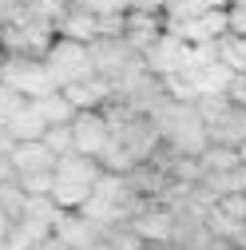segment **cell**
<instances>
[{"label":"cell","mask_w":246,"mask_h":250,"mask_svg":"<svg viewBox=\"0 0 246 250\" xmlns=\"http://www.w3.org/2000/svg\"><path fill=\"white\" fill-rule=\"evenodd\" d=\"M100 179V163L96 159H83V155H60L56 167H52V203L60 210H76L87 195H91V183Z\"/></svg>","instance_id":"obj_1"},{"label":"cell","mask_w":246,"mask_h":250,"mask_svg":"<svg viewBox=\"0 0 246 250\" xmlns=\"http://www.w3.org/2000/svg\"><path fill=\"white\" fill-rule=\"evenodd\" d=\"M56 40V28L48 20L24 16L0 24V56H24V60H44V52Z\"/></svg>","instance_id":"obj_2"},{"label":"cell","mask_w":246,"mask_h":250,"mask_svg":"<svg viewBox=\"0 0 246 250\" xmlns=\"http://www.w3.org/2000/svg\"><path fill=\"white\" fill-rule=\"evenodd\" d=\"M0 83L12 87L20 100H40L48 91H60L44 68V60H24V56H4L0 64Z\"/></svg>","instance_id":"obj_3"},{"label":"cell","mask_w":246,"mask_h":250,"mask_svg":"<svg viewBox=\"0 0 246 250\" xmlns=\"http://www.w3.org/2000/svg\"><path fill=\"white\" fill-rule=\"evenodd\" d=\"M44 68H48V76H52L56 87H68V83L91 76V52H87V44L60 40V36H56L52 48L44 52Z\"/></svg>","instance_id":"obj_4"},{"label":"cell","mask_w":246,"mask_h":250,"mask_svg":"<svg viewBox=\"0 0 246 250\" xmlns=\"http://www.w3.org/2000/svg\"><path fill=\"white\" fill-rule=\"evenodd\" d=\"M68 131H72V155H83V159H100L111 139V127L100 111H76Z\"/></svg>","instance_id":"obj_5"},{"label":"cell","mask_w":246,"mask_h":250,"mask_svg":"<svg viewBox=\"0 0 246 250\" xmlns=\"http://www.w3.org/2000/svg\"><path fill=\"white\" fill-rule=\"evenodd\" d=\"M187 52H191V44H183V40L171 36V32H159L155 40H151V48L143 52V68L155 76V80L175 76V72L187 68Z\"/></svg>","instance_id":"obj_6"},{"label":"cell","mask_w":246,"mask_h":250,"mask_svg":"<svg viewBox=\"0 0 246 250\" xmlns=\"http://www.w3.org/2000/svg\"><path fill=\"white\" fill-rule=\"evenodd\" d=\"M127 230L139 238V242H147V246H159V242H175V210L171 207H143L139 214H131V223H127Z\"/></svg>","instance_id":"obj_7"},{"label":"cell","mask_w":246,"mask_h":250,"mask_svg":"<svg viewBox=\"0 0 246 250\" xmlns=\"http://www.w3.org/2000/svg\"><path fill=\"white\" fill-rule=\"evenodd\" d=\"M52 238L64 242V250H87V246L103 242L107 234H103L96 223H87L80 210H64V214H60V223L52 227Z\"/></svg>","instance_id":"obj_8"},{"label":"cell","mask_w":246,"mask_h":250,"mask_svg":"<svg viewBox=\"0 0 246 250\" xmlns=\"http://www.w3.org/2000/svg\"><path fill=\"white\" fill-rule=\"evenodd\" d=\"M159 32H163V16H159V12H139V8H127V12H123V36H119V40L127 44L135 56H143Z\"/></svg>","instance_id":"obj_9"},{"label":"cell","mask_w":246,"mask_h":250,"mask_svg":"<svg viewBox=\"0 0 246 250\" xmlns=\"http://www.w3.org/2000/svg\"><path fill=\"white\" fill-rule=\"evenodd\" d=\"M60 91H64V100L76 111H100L103 104H111V83L103 76H96V72L76 80V83H68V87H60Z\"/></svg>","instance_id":"obj_10"},{"label":"cell","mask_w":246,"mask_h":250,"mask_svg":"<svg viewBox=\"0 0 246 250\" xmlns=\"http://www.w3.org/2000/svg\"><path fill=\"white\" fill-rule=\"evenodd\" d=\"M52 28H56V36H60V40H76V44H91V40H100L96 16H91L87 8H76V4H68L64 16H60Z\"/></svg>","instance_id":"obj_11"},{"label":"cell","mask_w":246,"mask_h":250,"mask_svg":"<svg viewBox=\"0 0 246 250\" xmlns=\"http://www.w3.org/2000/svg\"><path fill=\"white\" fill-rule=\"evenodd\" d=\"M12 167H16V179L20 175H40V171H52L56 167V159H52V151L36 139V143H16L12 147Z\"/></svg>","instance_id":"obj_12"},{"label":"cell","mask_w":246,"mask_h":250,"mask_svg":"<svg viewBox=\"0 0 246 250\" xmlns=\"http://www.w3.org/2000/svg\"><path fill=\"white\" fill-rule=\"evenodd\" d=\"M4 127H8V135H12L16 143H36V139L48 131V123L40 119V111H36V104H32V100H24V104H20V111L4 123Z\"/></svg>","instance_id":"obj_13"},{"label":"cell","mask_w":246,"mask_h":250,"mask_svg":"<svg viewBox=\"0 0 246 250\" xmlns=\"http://www.w3.org/2000/svg\"><path fill=\"white\" fill-rule=\"evenodd\" d=\"M48 234H52V227L32 223V218H16V223L8 227V234H4V242H8V250H32V246L44 242Z\"/></svg>","instance_id":"obj_14"},{"label":"cell","mask_w":246,"mask_h":250,"mask_svg":"<svg viewBox=\"0 0 246 250\" xmlns=\"http://www.w3.org/2000/svg\"><path fill=\"white\" fill-rule=\"evenodd\" d=\"M32 104H36V111H40V119L48 123V127L76 119V107L64 100V91H48V96H40V100H32Z\"/></svg>","instance_id":"obj_15"},{"label":"cell","mask_w":246,"mask_h":250,"mask_svg":"<svg viewBox=\"0 0 246 250\" xmlns=\"http://www.w3.org/2000/svg\"><path fill=\"white\" fill-rule=\"evenodd\" d=\"M199 167L203 175H226V171H238V151L234 147H219V143H210L203 155H199Z\"/></svg>","instance_id":"obj_16"},{"label":"cell","mask_w":246,"mask_h":250,"mask_svg":"<svg viewBox=\"0 0 246 250\" xmlns=\"http://www.w3.org/2000/svg\"><path fill=\"white\" fill-rule=\"evenodd\" d=\"M60 214H64V210L52 203V195H24V210H20V218H32V223L56 227Z\"/></svg>","instance_id":"obj_17"},{"label":"cell","mask_w":246,"mask_h":250,"mask_svg":"<svg viewBox=\"0 0 246 250\" xmlns=\"http://www.w3.org/2000/svg\"><path fill=\"white\" fill-rule=\"evenodd\" d=\"M40 143L52 151V159H60V155H72V131H68V123H56V127H48L40 135Z\"/></svg>","instance_id":"obj_18"},{"label":"cell","mask_w":246,"mask_h":250,"mask_svg":"<svg viewBox=\"0 0 246 250\" xmlns=\"http://www.w3.org/2000/svg\"><path fill=\"white\" fill-rule=\"evenodd\" d=\"M0 210H4L12 223L20 218V210H24V191H20V183H4V187H0Z\"/></svg>","instance_id":"obj_19"},{"label":"cell","mask_w":246,"mask_h":250,"mask_svg":"<svg viewBox=\"0 0 246 250\" xmlns=\"http://www.w3.org/2000/svg\"><path fill=\"white\" fill-rule=\"evenodd\" d=\"M76 8H87L91 16H123L127 12V0H72Z\"/></svg>","instance_id":"obj_20"},{"label":"cell","mask_w":246,"mask_h":250,"mask_svg":"<svg viewBox=\"0 0 246 250\" xmlns=\"http://www.w3.org/2000/svg\"><path fill=\"white\" fill-rule=\"evenodd\" d=\"M20 191L24 195H48L52 191V171H40V175H20Z\"/></svg>","instance_id":"obj_21"},{"label":"cell","mask_w":246,"mask_h":250,"mask_svg":"<svg viewBox=\"0 0 246 250\" xmlns=\"http://www.w3.org/2000/svg\"><path fill=\"white\" fill-rule=\"evenodd\" d=\"M226 36H246V4H226Z\"/></svg>","instance_id":"obj_22"},{"label":"cell","mask_w":246,"mask_h":250,"mask_svg":"<svg viewBox=\"0 0 246 250\" xmlns=\"http://www.w3.org/2000/svg\"><path fill=\"white\" fill-rule=\"evenodd\" d=\"M20 104H24V100L16 96V91L0 83V123H8V119H12L16 111H20Z\"/></svg>","instance_id":"obj_23"},{"label":"cell","mask_w":246,"mask_h":250,"mask_svg":"<svg viewBox=\"0 0 246 250\" xmlns=\"http://www.w3.org/2000/svg\"><path fill=\"white\" fill-rule=\"evenodd\" d=\"M226 100H230L234 107H246V72H238V76L230 80V87H226Z\"/></svg>","instance_id":"obj_24"},{"label":"cell","mask_w":246,"mask_h":250,"mask_svg":"<svg viewBox=\"0 0 246 250\" xmlns=\"http://www.w3.org/2000/svg\"><path fill=\"white\" fill-rule=\"evenodd\" d=\"M4 183H16V167H12L8 155H0V187H4Z\"/></svg>","instance_id":"obj_25"},{"label":"cell","mask_w":246,"mask_h":250,"mask_svg":"<svg viewBox=\"0 0 246 250\" xmlns=\"http://www.w3.org/2000/svg\"><path fill=\"white\" fill-rule=\"evenodd\" d=\"M12 147H16V139L8 135V127L0 123V155H12Z\"/></svg>","instance_id":"obj_26"},{"label":"cell","mask_w":246,"mask_h":250,"mask_svg":"<svg viewBox=\"0 0 246 250\" xmlns=\"http://www.w3.org/2000/svg\"><path fill=\"white\" fill-rule=\"evenodd\" d=\"M8 227H12V218H8L4 210H0V238H4V234H8Z\"/></svg>","instance_id":"obj_27"},{"label":"cell","mask_w":246,"mask_h":250,"mask_svg":"<svg viewBox=\"0 0 246 250\" xmlns=\"http://www.w3.org/2000/svg\"><path fill=\"white\" fill-rule=\"evenodd\" d=\"M234 151H238V163H242V167H246V139H242V143H238V147H234Z\"/></svg>","instance_id":"obj_28"},{"label":"cell","mask_w":246,"mask_h":250,"mask_svg":"<svg viewBox=\"0 0 246 250\" xmlns=\"http://www.w3.org/2000/svg\"><path fill=\"white\" fill-rule=\"evenodd\" d=\"M87 250H111V242L103 238V242H96V246H87Z\"/></svg>","instance_id":"obj_29"},{"label":"cell","mask_w":246,"mask_h":250,"mask_svg":"<svg viewBox=\"0 0 246 250\" xmlns=\"http://www.w3.org/2000/svg\"><path fill=\"white\" fill-rule=\"evenodd\" d=\"M226 4H246V0H226Z\"/></svg>","instance_id":"obj_30"},{"label":"cell","mask_w":246,"mask_h":250,"mask_svg":"<svg viewBox=\"0 0 246 250\" xmlns=\"http://www.w3.org/2000/svg\"><path fill=\"white\" fill-rule=\"evenodd\" d=\"M0 250H8V242H4V238H0Z\"/></svg>","instance_id":"obj_31"},{"label":"cell","mask_w":246,"mask_h":250,"mask_svg":"<svg viewBox=\"0 0 246 250\" xmlns=\"http://www.w3.org/2000/svg\"><path fill=\"white\" fill-rule=\"evenodd\" d=\"M0 64H4V56H0Z\"/></svg>","instance_id":"obj_32"},{"label":"cell","mask_w":246,"mask_h":250,"mask_svg":"<svg viewBox=\"0 0 246 250\" xmlns=\"http://www.w3.org/2000/svg\"><path fill=\"white\" fill-rule=\"evenodd\" d=\"M242 175H246V167H242Z\"/></svg>","instance_id":"obj_33"}]
</instances>
